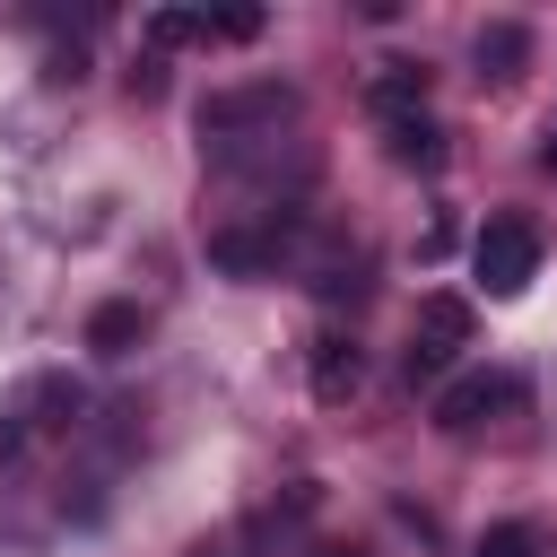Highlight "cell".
<instances>
[{"label":"cell","instance_id":"6","mask_svg":"<svg viewBox=\"0 0 557 557\" xmlns=\"http://www.w3.org/2000/svg\"><path fill=\"white\" fill-rule=\"evenodd\" d=\"M357 383H366V357H357V339L322 331V339H313V400H331V409H339Z\"/></svg>","mask_w":557,"mask_h":557},{"label":"cell","instance_id":"14","mask_svg":"<svg viewBox=\"0 0 557 557\" xmlns=\"http://www.w3.org/2000/svg\"><path fill=\"white\" fill-rule=\"evenodd\" d=\"M540 165H548V174H557V139H548V148H540Z\"/></svg>","mask_w":557,"mask_h":557},{"label":"cell","instance_id":"15","mask_svg":"<svg viewBox=\"0 0 557 557\" xmlns=\"http://www.w3.org/2000/svg\"><path fill=\"white\" fill-rule=\"evenodd\" d=\"M313 557H366V548H313Z\"/></svg>","mask_w":557,"mask_h":557},{"label":"cell","instance_id":"4","mask_svg":"<svg viewBox=\"0 0 557 557\" xmlns=\"http://www.w3.org/2000/svg\"><path fill=\"white\" fill-rule=\"evenodd\" d=\"M496 409H522V374H461V383L435 392V426H444V435H470V426H487Z\"/></svg>","mask_w":557,"mask_h":557},{"label":"cell","instance_id":"3","mask_svg":"<svg viewBox=\"0 0 557 557\" xmlns=\"http://www.w3.org/2000/svg\"><path fill=\"white\" fill-rule=\"evenodd\" d=\"M461 348H470V305L461 296H426L418 305V331H409V383H435Z\"/></svg>","mask_w":557,"mask_h":557},{"label":"cell","instance_id":"10","mask_svg":"<svg viewBox=\"0 0 557 557\" xmlns=\"http://www.w3.org/2000/svg\"><path fill=\"white\" fill-rule=\"evenodd\" d=\"M209 261L235 270V278H252V270L278 261V235H235V226H226V235H209Z\"/></svg>","mask_w":557,"mask_h":557},{"label":"cell","instance_id":"13","mask_svg":"<svg viewBox=\"0 0 557 557\" xmlns=\"http://www.w3.org/2000/svg\"><path fill=\"white\" fill-rule=\"evenodd\" d=\"M261 35V9H218L209 17V44H252Z\"/></svg>","mask_w":557,"mask_h":557},{"label":"cell","instance_id":"11","mask_svg":"<svg viewBox=\"0 0 557 557\" xmlns=\"http://www.w3.org/2000/svg\"><path fill=\"white\" fill-rule=\"evenodd\" d=\"M148 44L174 52V44H209V9H148Z\"/></svg>","mask_w":557,"mask_h":557},{"label":"cell","instance_id":"8","mask_svg":"<svg viewBox=\"0 0 557 557\" xmlns=\"http://www.w3.org/2000/svg\"><path fill=\"white\" fill-rule=\"evenodd\" d=\"M366 96H374L383 122H392V113H426V70H418V61H383Z\"/></svg>","mask_w":557,"mask_h":557},{"label":"cell","instance_id":"9","mask_svg":"<svg viewBox=\"0 0 557 557\" xmlns=\"http://www.w3.org/2000/svg\"><path fill=\"white\" fill-rule=\"evenodd\" d=\"M139 331H148L139 305H96V313H87V348H96V357H131Z\"/></svg>","mask_w":557,"mask_h":557},{"label":"cell","instance_id":"1","mask_svg":"<svg viewBox=\"0 0 557 557\" xmlns=\"http://www.w3.org/2000/svg\"><path fill=\"white\" fill-rule=\"evenodd\" d=\"M470 270H479L487 296H522V287L540 278V226H531V218H487V226L470 235Z\"/></svg>","mask_w":557,"mask_h":557},{"label":"cell","instance_id":"7","mask_svg":"<svg viewBox=\"0 0 557 557\" xmlns=\"http://www.w3.org/2000/svg\"><path fill=\"white\" fill-rule=\"evenodd\" d=\"M383 148H392V165H418V174L444 165V131H435V113H392V122H383Z\"/></svg>","mask_w":557,"mask_h":557},{"label":"cell","instance_id":"2","mask_svg":"<svg viewBox=\"0 0 557 557\" xmlns=\"http://www.w3.org/2000/svg\"><path fill=\"white\" fill-rule=\"evenodd\" d=\"M287 113H296V87H278V78L226 87V96L200 104V139H209V148H244V131H278Z\"/></svg>","mask_w":557,"mask_h":557},{"label":"cell","instance_id":"12","mask_svg":"<svg viewBox=\"0 0 557 557\" xmlns=\"http://www.w3.org/2000/svg\"><path fill=\"white\" fill-rule=\"evenodd\" d=\"M470 557H540V531H531V522H487Z\"/></svg>","mask_w":557,"mask_h":557},{"label":"cell","instance_id":"5","mask_svg":"<svg viewBox=\"0 0 557 557\" xmlns=\"http://www.w3.org/2000/svg\"><path fill=\"white\" fill-rule=\"evenodd\" d=\"M470 61H479V78L513 87V78H522V61H531V26H513V17L479 26V35H470Z\"/></svg>","mask_w":557,"mask_h":557}]
</instances>
